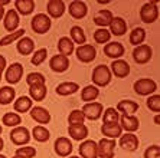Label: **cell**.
<instances>
[{"label":"cell","instance_id":"6da1fadb","mask_svg":"<svg viewBox=\"0 0 160 158\" xmlns=\"http://www.w3.org/2000/svg\"><path fill=\"white\" fill-rule=\"evenodd\" d=\"M91 79H92L95 86H105L111 81V70L105 65H98L97 68H94Z\"/></svg>","mask_w":160,"mask_h":158},{"label":"cell","instance_id":"7a4b0ae2","mask_svg":"<svg viewBox=\"0 0 160 158\" xmlns=\"http://www.w3.org/2000/svg\"><path fill=\"white\" fill-rule=\"evenodd\" d=\"M51 17L48 15H45V13H38L36 16H33L32 19V22H30V26H32V29H33L35 33H39V35H43L46 33L49 29H51Z\"/></svg>","mask_w":160,"mask_h":158},{"label":"cell","instance_id":"3957f363","mask_svg":"<svg viewBox=\"0 0 160 158\" xmlns=\"http://www.w3.org/2000/svg\"><path fill=\"white\" fill-rule=\"evenodd\" d=\"M156 89H157V84L150 78H142V79L134 82V91H136L137 95L142 96L152 95L153 92H156Z\"/></svg>","mask_w":160,"mask_h":158},{"label":"cell","instance_id":"277c9868","mask_svg":"<svg viewBox=\"0 0 160 158\" xmlns=\"http://www.w3.org/2000/svg\"><path fill=\"white\" fill-rule=\"evenodd\" d=\"M157 17H159V9H157V4L149 2V3H144L140 9V19H142L144 23H153L156 22Z\"/></svg>","mask_w":160,"mask_h":158},{"label":"cell","instance_id":"5b68a950","mask_svg":"<svg viewBox=\"0 0 160 158\" xmlns=\"http://www.w3.org/2000/svg\"><path fill=\"white\" fill-rule=\"evenodd\" d=\"M114 150H116V141L110 138H102L97 144V152L101 158H112L114 157Z\"/></svg>","mask_w":160,"mask_h":158},{"label":"cell","instance_id":"8992f818","mask_svg":"<svg viewBox=\"0 0 160 158\" xmlns=\"http://www.w3.org/2000/svg\"><path fill=\"white\" fill-rule=\"evenodd\" d=\"M10 140L16 145H25L30 141L29 129L25 128V127H15L10 132Z\"/></svg>","mask_w":160,"mask_h":158},{"label":"cell","instance_id":"52a82bcc","mask_svg":"<svg viewBox=\"0 0 160 158\" xmlns=\"http://www.w3.org/2000/svg\"><path fill=\"white\" fill-rule=\"evenodd\" d=\"M75 53H77V58L84 63L92 62L94 59L97 58V50H95V48H94L92 45H81L75 50Z\"/></svg>","mask_w":160,"mask_h":158},{"label":"cell","instance_id":"ba28073f","mask_svg":"<svg viewBox=\"0 0 160 158\" xmlns=\"http://www.w3.org/2000/svg\"><path fill=\"white\" fill-rule=\"evenodd\" d=\"M153 50L149 45H140V46H136V49L133 50V58L134 60L140 65H144L152 59Z\"/></svg>","mask_w":160,"mask_h":158},{"label":"cell","instance_id":"9c48e42d","mask_svg":"<svg viewBox=\"0 0 160 158\" xmlns=\"http://www.w3.org/2000/svg\"><path fill=\"white\" fill-rule=\"evenodd\" d=\"M102 105L100 102H88L82 108V114L84 117L91 119V121H97L98 118L102 115Z\"/></svg>","mask_w":160,"mask_h":158},{"label":"cell","instance_id":"30bf717a","mask_svg":"<svg viewBox=\"0 0 160 158\" xmlns=\"http://www.w3.org/2000/svg\"><path fill=\"white\" fill-rule=\"evenodd\" d=\"M23 76V66L20 63H12L6 69V81L9 84H18Z\"/></svg>","mask_w":160,"mask_h":158},{"label":"cell","instance_id":"8fae6325","mask_svg":"<svg viewBox=\"0 0 160 158\" xmlns=\"http://www.w3.org/2000/svg\"><path fill=\"white\" fill-rule=\"evenodd\" d=\"M72 142L65 136H61L55 141V152L59 157H69L72 152Z\"/></svg>","mask_w":160,"mask_h":158},{"label":"cell","instance_id":"7c38bea8","mask_svg":"<svg viewBox=\"0 0 160 158\" xmlns=\"http://www.w3.org/2000/svg\"><path fill=\"white\" fill-rule=\"evenodd\" d=\"M79 154L82 158H97V142L92 140H85L79 145Z\"/></svg>","mask_w":160,"mask_h":158},{"label":"cell","instance_id":"4fadbf2b","mask_svg":"<svg viewBox=\"0 0 160 158\" xmlns=\"http://www.w3.org/2000/svg\"><path fill=\"white\" fill-rule=\"evenodd\" d=\"M49 66L53 72H65V70L69 68V60H68L67 56L63 55H55L51 58L49 60Z\"/></svg>","mask_w":160,"mask_h":158},{"label":"cell","instance_id":"5bb4252c","mask_svg":"<svg viewBox=\"0 0 160 158\" xmlns=\"http://www.w3.org/2000/svg\"><path fill=\"white\" fill-rule=\"evenodd\" d=\"M19 15L18 12L15 10V9H10V10L6 13V16H4V29L8 30V32H10V33H13V32H16V29H18L19 26Z\"/></svg>","mask_w":160,"mask_h":158},{"label":"cell","instance_id":"9a60e30c","mask_svg":"<svg viewBox=\"0 0 160 158\" xmlns=\"http://www.w3.org/2000/svg\"><path fill=\"white\" fill-rule=\"evenodd\" d=\"M111 72L117 78H126L130 74V65L123 59H117L111 63Z\"/></svg>","mask_w":160,"mask_h":158},{"label":"cell","instance_id":"2e32d148","mask_svg":"<svg viewBox=\"0 0 160 158\" xmlns=\"http://www.w3.org/2000/svg\"><path fill=\"white\" fill-rule=\"evenodd\" d=\"M104 53L108 58L112 59H118L124 55V46L118 42H110L104 46Z\"/></svg>","mask_w":160,"mask_h":158},{"label":"cell","instance_id":"e0dca14e","mask_svg":"<svg viewBox=\"0 0 160 158\" xmlns=\"http://www.w3.org/2000/svg\"><path fill=\"white\" fill-rule=\"evenodd\" d=\"M120 147L128 151L137 150L138 147V138L134 135L133 132H127L124 135L120 136Z\"/></svg>","mask_w":160,"mask_h":158},{"label":"cell","instance_id":"ac0fdd59","mask_svg":"<svg viewBox=\"0 0 160 158\" xmlns=\"http://www.w3.org/2000/svg\"><path fill=\"white\" fill-rule=\"evenodd\" d=\"M69 15L74 19H82L87 16V12H88V7L84 2H79V0H75L69 4Z\"/></svg>","mask_w":160,"mask_h":158},{"label":"cell","instance_id":"d6986e66","mask_svg":"<svg viewBox=\"0 0 160 158\" xmlns=\"http://www.w3.org/2000/svg\"><path fill=\"white\" fill-rule=\"evenodd\" d=\"M120 127L121 129H126L127 132H134L137 131L140 124H138V118L137 117H133V115H123L120 118Z\"/></svg>","mask_w":160,"mask_h":158},{"label":"cell","instance_id":"ffe728a7","mask_svg":"<svg viewBox=\"0 0 160 158\" xmlns=\"http://www.w3.org/2000/svg\"><path fill=\"white\" fill-rule=\"evenodd\" d=\"M46 9H48V13L51 17L58 19L65 12V3H63L62 0H49Z\"/></svg>","mask_w":160,"mask_h":158},{"label":"cell","instance_id":"44dd1931","mask_svg":"<svg viewBox=\"0 0 160 158\" xmlns=\"http://www.w3.org/2000/svg\"><path fill=\"white\" fill-rule=\"evenodd\" d=\"M68 134L71 135L72 140L82 141L88 136V128L84 124H77V125H69L68 128Z\"/></svg>","mask_w":160,"mask_h":158},{"label":"cell","instance_id":"7402d4cb","mask_svg":"<svg viewBox=\"0 0 160 158\" xmlns=\"http://www.w3.org/2000/svg\"><path fill=\"white\" fill-rule=\"evenodd\" d=\"M30 117L32 119H35L39 124H48L51 121V114L48 112V109H45L42 107H33L30 109Z\"/></svg>","mask_w":160,"mask_h":158},{"label":"cell","instance_id":"603a6c76","mask_svg":"<svg viewBox=\"0 0 160 158\" xmlns=\"http://www.w3.org/2000/svg\"><path fill=\"white\" fill-rule=\"evenodd\" d=\"M110 33L116 35V36H123L127 32V23L123 17H114L110 23Z\"/></svg>","mask_w":160,"mask_h":158},{"label":"cell","instance_id":"cb8c5ba5","mask_svg":"<svg viewBox=\"0 0 160 158\" xmlns=\"http://www.w3.org/2000/svg\"><path fill=\"white\" fill-rule=\"evenodd\" d=\"M101 132L105 136H108L110 140H114V138H118L123 135V129H121L120 124H104L101 127Z\"/></svg>","mask_w":160,"mask_h":158},{"label":"cell","instance_id":"d4e9b609","mask_svg":"<svg viewBox=\"0 0 160 158\" xmlns=\"http://www.w3.org/2000/svg\"><path fill=\"white\" fill-rule=\"evenodd\" d=\"M112 19H114V16H112L111 12L102 9V10L97 12V15L94 16V23L100 27H105V26H110Z\"/></svg>","mask_w":160,"mask_h":158},{"label":"cell","instance_id":"484cf974","mask_svg":"<svg viewBox=\"0 0 160 158\" xmlns=\"http://www.w3.org/2000/svg\"><path fill=\"white\" fill-rule=\"evenodd\" d=\"M33 49H35V43L30 37L23 36L18 41V52L20 55H23V56L30 55L33 52Z\"/></svg>","mask_w":160,"mask_h":158},{"label":"cell","instance_id":"4316f807","mask_svg":"<svg viewBox=\"0 0 160 158\" xmlns=\"http://www.w3.org/2000/svg\"><path fill=\"white\" fill-rule=\"evenodd\" d=\"M15 7H16L18 13H20V15H23V16H28L33 12L35 2L33 0H16Z\"/></svg>","mask_w":160,"mask_h":158},{"label":"cell","instance_id":"83f0119b","mask_svg":"<svg viewBox=\"0 0 160 158\" xmlns=\"http://www.w3.org/2000/svg\"><path fill=\"white\" fill-rule=\"evenodd\" d=\"M138 109V103L134 101H128V99H123L117 103V111L123 112L124 115H133L134 112H137Z\"/></svg>","mask_w":160,"mask_h":158},{"label":"cell","instance_id":"f1b7e54d","mask_svg":"<svg viewBox=\"0 0 160 158\" xmlns=\"http://www.w3.org/2000/svg\"><path fill=\"white\" fill-rule=\"evenodd\" d=\"M79 89V85L75 82H62L56 86V93L61 96H67V95H72Z\"/></svg>","mask_w":160,"mask_h":158},{"label":"cell","instance_id":"f546056e","mask_svg":"<svg viewBox=\"0 0 160 158\" xmlns=\"http://www.w3.org/2000/svg\"><path fill=\"white\" fill-rule=\"evenodd\" d=\"M98 95H100V89H98L95 85H88V86H85V88L82 89L81 99L85 101L87 103H88V102H94V101L97 99Z\"/></svg>","mask_w":160,"mask_h":158},{"label":"cell","instance_id":"4dcf8cb0","mask_svg":"<svg viewBox=\"0 0 160 158\" xmlns=\"http://www.w3.org/2000/svg\"><path fill=\"white\" fill-rule=\"evenodd\" d=\"M58 50H59L61 55L68 58V56L72 55V52H74V42L67 36L61 37L59 42H58Z\"/></svg>","mask_w":160,"mask_h":158},{"label":"cell","instance_id":"1f68e13d","mask_svg":"<svg viewBox=\"0 0 160 158\" xmlns=\"http://www.w3.org/2000/svg\"><path fill=\"white\" fill-rule=\"evenodd\" d=\"M29 93L33 101H43L46 96V86L45 85H32L29 86Z\"/></svg>","mask_w":160,"mask_h":158},{"label":"cell","instance_id":"d6a6232c","mask_svg":"<svg viewBox=\"0 0 160 158\" xmlns=\"http://www.w3.org/2000/svg\"><path fill=\"white\" fill-rule=\"evenodd\" d=\"M15 95H16L15 89L10 88V86L0 88V103L2 105H9L12 101L15 99Z\"/></svg>","mask_w":160,"mask_h":158},{"label":"cell","instance_id":"836d02e7","mask_svg":"<svg viewBox=\"0 0 160 158\" xmlns=\"http://www.w3.org/2000/svg\"><path fill=\"white\" fill-rule=\"evenodd\" d=\"M32 109V99L29 96H20L15 101V111L16 112H28Z\"/></svg>","mask_w":160,"mask_h":158},{"label":"cell","instance_id":"e575fe53","mask_svg":"<svg viewBox=\"0 0 160 158\" xmlns=\"http://www.w3.org/2000/svg\"><path fill=\"white\" fill-rule=\"evenodd\" d=\"M146 39V30L142 27H136L130 33V43L134 46H140Z\"/></svg>","mask_w":160,"mask_h":158},{"label":"cell","instance_id":"d590c367","mask_svg":"<svg viewBox=\"0 0 160 158\" xmlns=\"http://www.w3.org/2000/svg\"><path fill=\"white\" fill-rule=\"evenodd\" d=\"M23 36H25V29H19V30H16V32H13V33H9L2 37V39H0V45H2V46H8V45L13 43L15 41H18V39H20V37H23Z\"/></svg>","mask_w":160,"mask_h":158},{"label":"cell","instance_id":"8d00e7d4","mask_svg":"<svg viewBox=\"0 0 160 158\" xmlns=\"http://www.w3.org/2000/svg\"><path fill=\"white\" fill-rule=\"evenodd\" d=\"M118 119H120V114L114 108H107L104 115H102V122L104 124H118Z\"/></svg>","mask_w":160,"mask_h":158},{"label":"cell","instance_id":"74e56055","mask_svg":"<svg viewBox=\"0 0 160 158\" xmlns=\"http://www.w3.org/2000/svg\"><path fill=\"white\" fill-rule=\"evenodd\" d=\"M49 136H51L49 131L42 125H38V127L33 128V138L38 142H46L49 140Z\"/></svg>","mask_w":160,"mask_h":158},{"label":"cell","instance_id":"f35d334b","mask_svg":"<svg viewBox=\"0 0 160 158\" xmlns=\"http://www.w3.org/2000/svg\"><path fill=\"white\" fill-rule=\"evenodd\" d=\"M71 41L74 43H79V45L85 43V33H84L82 27H79V26L71 27Z\"/></svg>","mask_w":160,"mask_h":158},{"label":"cell","instance_id":"ab89813d","mask_svg":"<svg viewBox=\"0 0 160 158\" xmlns=\"http://www.w3.org/2000/svg\"><path fill=\"white\" fill-rule=\"evenodd\" d=\"M20 122H22V118H20L19 114H16V112H8L3 117V124L6 127H19Z\"/></svg>","mask_w":160,"mask_h":158},{"label":"cell","instance_id":"60d3db41","mask_svg":"<svg viewBox=\"0 0 160 158\" xmlns=\"http://www.w3.org/2000/svg\"><path fill=\"white\" fill-rule=\"evenodd\" d=\"M110 37H111V33L105 27H100L94 32V41L97 43H105V42L110 41Z\"/></svg>","mask_w":160,"mask_h":158},{"label":"cell","instance_id":"b9f144b4","mask_svg":"<svg viewBox=\"0 0 160 158\" xmlns=\"http://www.w3.org/2000/svg\"><path fill=\"white\" fill-rule=\"evenodd\" d=\"M84 121H85V117H84V114H82V111H79V109L72 111L71 114H69V117H68V122H69V125L84 124Z\"/></svg>","mask_w":160,"mask_h":158},{"label":"cell","instance_id":"7bdbcfd3","mask_svg":"<svg viewBox=\"0 0 160 158\" xmlns=\"http://www.w3.org/2000/svg\"><path fill=\"white\" fill-rule=\"evenodd\" d=\"M45 76L42 74H38V72H32V74L28 75L26 78V82L29 86H32V85H45Z\"/></svg>","mask_w":160,"mask_h":158},{"label":"cell","instance_id":"ee69618b","mask_svg":"<svg viewBox=\"0 0 160 158\" xmlns=\"http://www.w3.org/2000/svg\"><path fill=\"white\" fill-rule=\"evenodd\" d=\"M146 105L150 111H154V112H160V95H152L149 99L146 101Z\"/></svg>","mask_w":160,"mask_h":158},{"label":"cell","instance_id":"f6af8a7d","mask_svg":"<svg viewBox=\"0 0 160 158\" xmlns=\"http://www.w3.org/2000/svg\"><path fill=\"white\" fill-rule=\"evenodd\" d=\"M16 155L22 158H33L36 155V150L33 147H20L16 150Z\"/></svg>","mask_w":160,"mask_h":158},{"label":"cell","instance_id":"bcb514c9","mask_svg":"<svg viewBox=\"0 0 160 158\" xmlns=\"http://www.w3.org/2000/svg\"><path fill=\"white\" fill-rule=\"evenodd\" d=\"M46 56H48V50H46L45 48L39 49V50H36V52H35V55L32 56V63L38 66V65H41V63L45 62Z\"/></svg>","mask_w":160,"mask_h":158},{"label":"cell","instance_id":"7dc6e473","mask_svg":"<svg viewBox=\"0 0 160 158\" xmlns=\"http://www.w3.org/2000/svg\"><path fill=\"white\" fill-rule=\"evenodd\" d=\"M144 158H160V148L159 145H152L146 150Z\"/></svg>","mask_w":160,"mask_h":158},{"label":"cell","instance_id":"c3c4849f","mask_svg":"<svg viewBox=\"0 0 160 158\" xmlns=\"http://www.w3.org/2000/svg\"><path fill=\"white\" fill-rule=\"evenodd\" d=\"M6 65H8L6 58H4L3 55H0V81H2V74H3V70H4V68H6Z\"/></svg>","mask_w":160,"mask_h":158},{"label":"cell","instance_id":"681fc988","mask_svg":"<svg viewBox=\"0 0 160 158\" xmlns=\"http://www.w3.org/2000/svg\"><path fill=\"white\" fill-rule=\"evenodd\" d=\"M10 2L9 0H3V2H0V20H2V17L4 16V9L3 6H6V4H9Z\"/></svg>","mask_w":160,"mask_h":158},{"label":"cell","instance_id":"f907efd6","mask_svg":"<svg viewBox=\"0 0 160 158\" xmlns=\"http://www.w3.org/2000/svg\"><path fill=\"white\" fill-rule=\"evenodd\" d=\"M3 147H4V142H3V138L0 136V151L3 150Z\"/></svg>","mask_w":160,"mask_h":158},{"label":"cell","instance_id":"816d5d0a","mask_svg":"<svg viewBox=\"0 0 160 158\" xmlns=\"http://www.w3.org/2000/svg\"><path fill=\"white\" fill-rule=\"evenodd\" d=\"M154 124L159 125V115H156V117H154Z\"/></svg>","mask_w":160,"mask_h":158},{"label":"cell","instance_id":"f5cc1de1","mask_svg":"<svg viewBox=\"0 0 160 158\" xmlns=\"http://www.w3.org/2000/svg\"><path fill=\"white\" fill-rule=\"evenodd\" d=\"M13 158H22V157H19V155H15V157H13Z\"/></svg>","mask_w":160,"mask_h":158},{"label":"cell","instance_id":"db71d44e","mask_svg":"<svg viewBox=\"0 0 160 158\" xmlns=\"http://www.w3.org/2000/svg\"><path fill=\"white\" fill-rule=\"evenodd\" d=\"M0 158H6V157H4V155H2V154H0Z\"/></svg>","mask_w":160,"mask_h":158},{"label":"cell","instance_id":"11a10c76","mask_svg":"<svg viewBox=\"0 0 160 158\" xmlns=\"http://www.w3.org/2000/svg\"><path fill=\"white\" fill-rule=\"evenodd\" d=\"M0 134H2V125H0Z\"/></svg>","mask_w":160,"mask_h":158},{"label":"cell","instance_id":"9f6ffc18","mask_svg":"<svg viewBox=\"0 0 160 158\" xmlns=\"http://www.w3.org/2000/svg\"><path fill=\"white\" fill-rule=\"evenodd\" d=\"M69 158H79V157H69Z\"/></svg>","mask_w":160,"mask_h":158}]
</instances>
